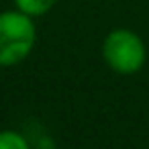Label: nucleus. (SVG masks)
I'll return each instance as SVG.
<instances>
[{"mask_svg":"<svg viewBox=\"0 0 149 149\" xmlns=\"http://www.w3.org/2000/svg\"><path fill=\"white\" fill-rule=\"evenodd\" d=\"M37 39L35 25L25 13L0 15V65L21 63L33 49Z\"/></svg>","mask_w":149,"mask_h":149,"instance_id":"1","label":"nucleus"},{"mask_svg":"<svg viewBox=\"0 0 149 149\" xmlns=\"http://www.w3.org/2000/svg\"><path fill=\"white\" fill-rule=\"evenodd\" d=\"M104 61L118 74H135L145 63L143 41L127 29H116L106 35L102 45Z\"/></svg>","mask_w":149,"mask_h":149,"instance_id":"2","label":"nucleus"},{"mask_svg":"<svg viewBox=\"0 0 149 149\" xmlns=\"http://www.w3.org/2000/svg\"><path fill=\"white\" fill-rule=\"evenodd\" d=\"M15 2L21 13H25L29 17H41L53 8L55 0H15Z\"/></svg>","mask_w":149,"mask_h":149,"instance_id":"3","label":"nucleus"},{"mask_svg":"<svg viewBox=\"0 0 149 149\" xmlns=\"http://www.w3.org/2000/svg\"><path fill=\"white\" fill-rule=\"evenodd\" d=\"M0 149H29V143L17 131H0Z\"/></svg>","mask_w":149,"mask_h":149,"instance_id":"4","label":"nucleus"}]
</instances>
